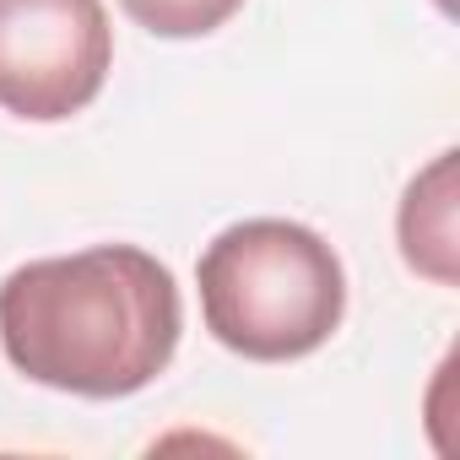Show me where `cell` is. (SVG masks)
Instances as JSON below:
<instances>
[{"instance_id":"4","label":"cell","mask_w":460,"mask_h":460,"mask_svg":"<svg viewBox=\"0 0 460 460\" xmlns=\"http://www.w3.org/2000/svg\"><path fill=\"white\" fill-rule=\"evenodd\" d=\"M395 234H401V255L411 271H422L438 288L455 282V152H438L406 184Z\"/></svg>"},{"instance_id":"3","label":"cell","mask_w":460,"mask_h":460,"mask_svg":"<svg viewBox=\"0 0 460 460\" xmlns=\"http://www.w3.org/2000/svg\"><path fill=\"white\" fill-rule=\"evenodd\" d=\"M114 66L103 0H0V109L60 125L82 114Z\"/></svg>"},{"instance_id":"2","label":"cell","mask_w":460,"mask_h":460,"mask_svg":"<svg viewBox=\"0 0 460 460\" xmlns=\"http://www.w3.org/2000/svg\"><path fill=\"white\" fill-rule=\"evenodd\" d=\"M206 331L250 363H293L320 352L347 314L341 255L304 222L250 217L206 244L200 266Z\"/></svg>"},{"instance_id":"5","label":"cell","mask_w":460,"mask_h":460,"mask_svg":"<svg viewBox=\"0 0 460 460\" xmlns=\"http://www.w3.org/2000/svg\"><path fill=\"white\" fill-rule=\"evenodd\" d=\"M125 17L157 39H206L234 17L244 0H119Z\"/></svg>"},{"instance_id":"1","label":"cell","mask_w":460,"mask_h":460,"mask_svg":"<svg viewBox=\"0 0 460 460\" xmlns=\"http://www.w3.org/2000/svg\"><path fill=\"white\" fill-rule=\"evenodd\" d=\"M184 304L173 271L136 244H93L28 261L0 282V347L44 390L119 401L179 352Z\"/></svg>"}]
</instances>
